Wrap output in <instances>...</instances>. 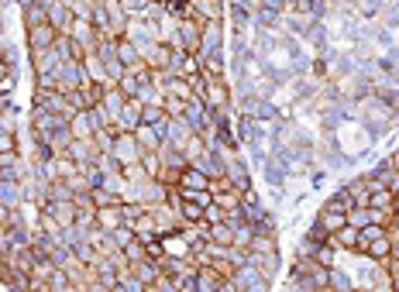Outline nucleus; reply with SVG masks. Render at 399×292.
<instances>
[{"instance_id":"f257e3e1","label":"nucleus","mask_w":399,"mask_h":292,"mask_svg":"<svg viewBox=\"0 0 399 292\" xmlns=\"http://www.w3.org/2000/svg\"><path fill=\"white\" fill-rule=\"evenodd\" d=\"M358 121L368 127V131L375 134V141H379V138H386V134L396 131L399 114L389 107V103H382L375 93H368V96H361L358 100Z\"/></svg>"},{"instance_id":"f03ea898","label":"nucleus","mask_w":399,"mask_h":292,"mask_svg":"<svg viewBox=\"0 0 399 292\" xmlns=\"http://www.w3.org/2000/svg\"><path fill=\"white\" fill-rule=\"evenodd\" d=\"M231 282H234V289L238 292H269L272 289V282L262 275V268L255 265V261H244L234 268V275H231Z\"/></svg>"},{"instance_id":"7ed1b4c3","label":"nucleus","mask_w":399,"mask_h":292,"mask_svg":"<svg viewBox=\"0 0 399 292\" xmlns=\"http://www.w3.org/2000/svg\"><path fill=\"white\" fill-rule=\"evenodd\" d=\"M224 45H227V28H224V21H220V17H217V21H206L203 31H200L197 55L200 59H210V55L224 52Z\"/></svg>"},{"instance_id":"20e7f679","label":"nucleus","mask_w":399,"mask_h":292,"mask_svg":"<svg viewBox=\"0 0 399 292\" xmlns=\"http://www.w3.org/2000/svg\"><path fill=\"white\" fill-rule=\"evenodd\" d=\"M152 210V217H155V227H159V238L162 234H172V231H183L186 227V217H183V210L179 203H172V200H165V203H155Z\"/></svg>"},{"instance_id":"39448f33","label":"nucleus","mask_w":399,"mask_h":292,"mask_svg":"<svg viewBox=\"0 0 399 292\" xmlns=\"http://www.w3.org/2000/svg\"><path fill=\"white\" fill-rule=\"evenodd\" d=\"M224 175H227V182L241 189V193H248V189H255V179H251V162L244 159V155H231L227 162H224Z\"/></svg>"},{"instance_id":"423d86ee","label":"nucleus","mask_w":399,"mask_h":292,"mask_svg":"<svg viewBox=\"0 0 399 292\" xmlns=\"http://www.w3.org/2000/svg\"><path fill=\"white\" fill-rule=\"evenodd\" d=\"M31 107L52 110V114H62V117H73V114H76V110L69 107V100H66L62 89H31Z\"/></svg>"},{"instance_id":"0eeeda50","label":"nucleus","mask_w":399,"mask_h":292,"mask_svg":"<svg viewBox=\"0 0 399 292\" xmlns=\"http://www.w3.org/2000/svg\"><path fill=\"white\" fill-rule=\"evenodd\" d=\"M141 145H138V138H134V131H120L118 138H114V148H111V155L120 162V168L131 166V162H141Z\"/></svg>"},{"instance_id":"6e6552de","label":"nucleus","mask_w":399,"mask_h":292,"mask_svg":"<svg viewBox=\"0 0 399 292\" xmlns=\"http://www.w3.org/2000/svg\"><path fill=\"white\" fill-rule=\"evenodd\" d=\"M55 80H59V89H62V93H73V89H80V83L86 80V69H83L80 59H66V62L55 66Z\"/></svg>"},{"instance_id":"1a4fd4ad","label":"nucleus","mask_w":399,"mask_h":292,"mask_svg":"<svg viewBox=\"0 0 399 292\" xmlns=\"http://www.w3.org/2000/svg\"><path fill=\"white\" fill-rule=\"evenodd\" d=\"M203 103H206L210 110H217V107H234V86L227 83V80L206 83L203 86Z\"/></svg>"},{"instance_id":"9d476101","label":"nucleus","mask_w":399,"mask_h":292,"mask_svg":"<svg viewBox=\"0 0 399 292\" xmlns=\"http://www.w3.org/2000/svg\"><path fill=\"white\" fill-rule=\"evenodd\" d=\"M41 3L48 7V24H52L59 35H69V28H73V21H76L73 7L62 3V0H41Z\"/></svg>"},{"instance_id":"9b49d317","label":"nucleus","mask_w":399,"mask_h":292,"mask_svg":"<svg viewBox=\"0 0 399 292\" xmlns=\"http://www.w3.org/2000/svg\"><path fill=\"white\" fill-rule=\"evenodd\" d=\"M162 141L176 145V148H186V141L193 138V127L186 124V117H165V124H159Z\"/></svg>"},{"instance_id":"f8f14e48","label":"nucleus","mask_w":399,"mask_h":292,"mask_svg":"<svg viewBox=\"0 0 399 292\" xmlns=\"http://www.w3.org/2000/svg\"><path fill=\"white\" fill-rule=\"evenodd\" d=\"M138 124H141V100L138 96H127L111 127H114V134H120V131H134Z\"/></svg>"},{"instance_id":"ddd939ff","label":"nucleus","mask_w":399,"mask_h":292,"mask_svg":"<svg viewBox=\"0 0 399 292\" xmlns=\"http://www.w3.org/2000/svg\"><path fill=\"white\" fill-rule=\"evenodd\" d=\"M183 117H186V124L193 127V131H206V127L214 124V121H210V107L203 103V96H190V100H186Z\"/></svg>"},{"instance_id":"4468645a","label":"nucleus","mask_w":399,"mask_h":292,"mask_svg":"<svg viewBox=\"0 0 399 292\" xmlns=\"http://www.w3.org/2000/svg\"><path fill=\"white\" fill-rule=\"evenodd\" d=\"M69 38H73L76 45H83L86 52H97V42H100V35H97V28H93L90 17H76V21H73Z\"/></svg>"},{"instance_id":"2eb2a0df","label":"nucleus","mask_w":399,"mask_h":292,"mask_svg":"<svg viewBox=\"0 0 399 292\" xmlns=\"http://www.w3.org/2000/svg\"><path fill=\"white\" fill-rule=\"evenodd\" d=\"M138 48H141V59H145L148 69H165L169 59H172V48L165 42H141Z\"/></svg>"},{"instance_id":"dca6fc26","label":"nucleus","mask_w":399,"mask_h":292,"mask_svg":"<svg viewBox=\"0 0 399 292\" xmlns=\"http://www.w3.org/2000/svg\"><path fill=\"white\" fill-rule=\"evenodd\" d=\"M24 38H28V52H35V48H52L59 31L45 21V24H35V28H24Z\"/></svg>"},{"instance_id":"f3484780","label":"nucleus","mask_w":399,"mask_h":292,"mask_svg":"<svg viewBox=\"0 0 399 292\" xmlns=\"http://www.w3.org/2000/svg\"><path fill=\"white\" fill-rule=\"evenodd\" d=\"M162 248H165V254H172V258H190L193 254V244H190V238L183 231L162 234Z\"/></svg>"},{"instance_id":"a211bd4d","label":"nucleus","mask_w":399,"mask_h":292,"mask_svg":"<svg viewBox=\"0 0 399 292\" xmlns=\"http://www.w3.org/2000/svg\"><path fill=\"white\" fill-rule=\"evenodd\" d=\"M83 69H86V80H93V83H100V86L118 83V80H111V76H107V69H104V59H100L97 52H86V55H83Z\"/></svg>"},{"instance_id":"6ab92c4d","label":"nucleus","mask_w":399,"mask_h":292,"mask_svg":"<svg viewBox=\"0 0 399 292\" xmlns=\"http://www.w3.org/2000/svg\"><path fill=\"white\" fill-rule=\"evenodd\" d=\"M69 127H73V134L76 138H93V131H97V114H93V107L90 110H76L73 117H69Z\"/></svg>"},{"instance_id":"aec40b11","label":"nucleus","mask_w":399,"mask_h":292,"mask_svg":"<svg viewBox=\"0 0 399 292\" xmlns=\"http://www.w3.org/2000/svg\"><path fill=\"white\" fill-rule=\"evenodd\" d=\"M28 59H31V69L35 73H55V66L62 62L55 48H35V52H28Z\"/></svg>"},{"instance_id":"412c9836","label":"nucleus","mask_w":399,"mask_h":292,"mask_svg":"<svg viewBox=\"0 0 399 292\" xmlns=\"http://www.w3.org/2000/svg\"><path fill=\"white\" fill-rule=\"evenodd\" d=\"M224 282H227V279H224L214 265H200L197 268V289L200 292H220Z\"/></svg>"},{"instance_id":"4be33fe9","label":"nucleus","mask_w":399,"mask_h":292,"mask_svg":"<svg viewBox=\"0 0 399 292\" xmlns=\"http://www.w3.org/2000/svg\"><path fill=\"white\" fill-rule=\"evenodd\" d=\"M361 254H368L372 261H386L389 254H393V238H389V231H382V234H375L368 244H365V251Z\"/></svg>"},{"instance_id":"5701e85b","label":"nucleus","mask_w":399,"mask_h":292,"mask_svg":"<svg viewBox=\"0 0 399 292\" xmlns=\"http://www.w3.org/2000/svg\"><path fill=\"white\" fill-rule=\"evenodd\" d=\"M330 244L337 251H355V254H358V227H351V224L337 227V231L330 234Z\"/></svg>"},{"instance_id":"b1692460","label":"nucleus","mask_w":399,"mask_h":292,"mask_svg":"<svg viewBox=\"0 0 399 292\" xmlns=\"http://www.w3.org/2000/svg\"><path fill=\"white\" fill-rule=\"evenodd\" d=\"M210 196H214V203H217V207L224 210L227 217H238V210H241V196H244L241 189H234V186H227V189H220V193H210Z\"/></svg>"},{"instance_id":"393cba45","label":"nucleus","mask_w":399,"mask_h":292,"mask_svg":"<svg viewBox=\"0 0 399 292\" xmlns=\"http://www.w3.org/2000/svg\"><path fill=\"white\" fill-rule=\"evenodd\" d=\"M69 155H73L76 162H97V159H100V148H97L93 138H73Z\"/></svg>"},{"instance_id":"a878e982","label":"nucleus","mask_w":399,"mask_h":292,"mask_svg":"<svg viewBox=\"0 0 399 292\" xmlns=\"http://www.w3.org/2000/svg\"><path fill=\"white\" fill-rule=\"evenodd\" d=\"M314 220H317L327 234H334L337 227H344V224H348V213H344V210H334V207H320Z\"/></svg>"},{"instance_id":"bb28decb","label":"nucleus","mask_w":399,"mask_h":292,"mask_svg":"<svg viewBox=\"0 0 399 292\" xmlns=\"http://www.w3.org/2000/svg\"><path fill=\"white\" fill-rule=\"evenodd\" d=\"M21 14H24V28H35L48 21V7L41 0H21Z\"/></svg>"},{"instance_id":"cd10ccee","label":"nucleus","mask_w":399,"mask_h":292,"mask_svg":"<svg viewBox=\"0 0 399 292\" xmlns=\"http://www.w3.org/2000/svg\"><path fill=\"white\" fill-rule=\"evenodd\" d=\"M200 31H203L200 21H193V17H179V35H183V48H186V52H197L200 48Z\"/></svg>"},{"instance_id":"c85d7f7f","label":"nucleus","mask_w":399,"mask_h":292,"mask_svg":"<svg viewBox=\"0 0 399 292\" xmlns=\"http://www.w3.org/2000/svg\"><path fill=\"white\" fill-rule=\"evenodd\" d=\"M0 203H4V207H21V203H24L21 179H0Z\"/></svg>"},{"instance_id":"c756f323","label":"nucleus","mask_w":399,"mask_h":292,"mask_svg":"<svg viewBox=\"0 0 399 292\" xmlns=\"http://www.w3.org/2000/svg\"><path fill=\"white\" fill-rule=\"evenodd\" d=\"M165 200H169V186L162 179H148L145 189H141V203L145 207H155V203H165Z\"/></svg>"},{"instance_id":"7c9ffc66","label":"nucleus","mask_w":399,"mask_h":292,"mask_svg":"<svg viewBox=\"0 0 399 292\" xmlns=\"http://www.w3.org/2000/svg\"><path fill=\"white\" fill-rule=\"evenodd\" d=\"M134 138H138V145H141L145 152H159L162 148V131L152 124H138L134 127Z\"/></svg>"},{"instance_id":"2f4dec72","label":"nucleus","mask_w":399,"mask_h":292,"mask_svg":"<svg viewBox=\"0 0 399 292\" xmlns=\"http://www.w3.org/2000/svg\"><path fill=\"white\" fill-rule=\"evenodd\" d=\"M131 231H134V238H141V241H152V238H159V227H155V217H152V210L145 207V213L131 224Z\"/></svg>"},{"instance_id":"473e14b6","label":"nucleus","mask_w":399,"mask_h":292,"mask_svg":"<svg viewBox=\"0 0 399 292\" xmlns=\"http://www.w3.org/2000/svg\"><path fill=\"white\" fill-rule=\"evenodd\" d=\"M120 224H124V217H120V203L97 207V227H104V231H118Z\"/></svg>"},{"instance_id":"72a5a7b5","label":"nucleus","mask_w":399,"mask_h":292,"mask_svg":"<svg viewBox=\"0 0 399 292\" xmlns=\"http://www.w3.org/2000/svg\"><path fill=\"white\" fill-rule=\"evenodd\" d=\"M327 289H355V279H351V268H344V265H334L330 268V275H327Z\"/></svg>"},{"instance_id":"f704fd0d","label":"nucleus","mask_w":399,"mask_h":292,"mask_svg":"<svg viewBox=\"0 0 399 292\" xmlns=\"http://www.w3.org/2000/svg\"><path fill=\"white\" fill-rule=\"evenodd\" d=\"M344 186H348V193H351V200H355V207H368V196H372V193H368V182H365V172H361V175H355V179H348Z\"/></svg>"},{"instance_id":"c9c22d12","label":"nucleus","mask_w":399,"mask_h":292,"mask_svg":"<svg viewBox=\"0 0 399 292\" xmlns=\"http://www.w3.org/2000/svg\"><path fill=\"white\" fill-rule=\"evenodd\" d=\"M206 152H210V145H206V141L200 138L197 131H193V138H190V141H186V148H183L186 162H190V166H197V162L203 159V155H206Z\"/></svg>"},{"instance_id":"e433bc0d","label":"nucleus","mask_w":399,"mask_h":292,"mask_svg":"<svg viewBox=\"0 0 399 292\" xmlns=\"http://www.w3.org/2000/svg\"><path fill=\"white\" fill-rule=\"evenodd\" d=\"M210 241H217V244H234V224H231V220L210 224Z\"/></svg>"},{"instance_id":"4c0bfd02","label":"nucleus","mask_w":399,"mask_h":292,"mask_svg":"<svg viewBox=\"0 0 399 292\" xmlns=\"http://www.w3.org/2000/svg\"><path fill=\"white\" fill-rule=\"evenodd\" d=\"M255 21H258V28H269V31L286 28V24H282V10H269V7H258V10H255Z\"/></svg>"},{"instance_id":"58836bf2","label":"nucleus","mask_w":399,"mask_h":292,"mask_svg":"<svg viewBox=\"0 0 399 292\" xmlns=\"http://www.w3.org/2000/svg\"><path fill=\"white\" fill-rule=\"evenodd\" d=\"M118 59L124 66H138L141 62V48L131 42V38H118Z\"/></svg>"},{"instance_id":"ea45409f","label":"nucleus","mask_w":399,"mask_h":292,"mask_svg":"<svg viewBox=\"0 0 399 292\" xmlns=\"http://www.w3.org/2000/svg\"><path fill=\"white\" fill-rule=\"evenodd\" d=\"M165 103H141V124H152V127H159L165 124Z\"/></svg>"},{"instance_id":"a19ab883","label":"nucleus","mask_w":399,"mask_h":292,"mask_svg":"<svg viewBox=\"0 0 399 292\" xmlns=\"http://www.w3.org/2000/svg\"><path fill=\"white\" fill-rule=\"evenodd\" d=\"M66 289H73V279H69V272L66 268H52V275H48V292H66Z\"/></svg>"},{"instance_id":"79ce46f5","label":"nucleus","mask_w":399,"mask_h":292,"mask_svg":"<svg viewBox=\"0 0 399 292\" xmlns=\"http://www.w3.org/2000/svg\"><path fill=\"white\" fill-rule=\"evenodd\" d=\"M118 86H120V93H124V96H138V89H141V76H138V73H131V69H124V73H120V80H118Z\"/></svg>"},{"instance_id":"37998d69","label":"nucleus","mask_w":399,"mask_h":292,"mask_svg":"<svg viewBox=\"0 0 399 292\" xmlns=\"http://www.w3.org/2000/svg\"><path fill=\"white\" fill-rule=\"evenodd\" d=\"M393 200H396V193H393V189H375V193L368 196V207H375V210H393Z\"/></svg>"},{"instance_id":"c03bdc74","label":"nucleus","mask_w":399,"mask_h":292,"mask_svg":"<svg viewBox=\"0 0 399 292\" xmlns=\"http://www.w3.org/2000/svg\"><path fill=\"white\" fill-rule=\"evenodd\" d=\"M0 155H21L18 131H0Z\"/></svg>"},{"instance_id":"a18cd8bd","label":"nucleus","mask_w":399,"mask_h":292,"mask_svg":"<svg viewBox=\"0 0 399 292\" xmlns=\"http://www.w3.org/2000/svg\"><path fill=\"white\" fill-rule=\"evenodd\" d=\"M124 179H127V182H138V186H145L152 175H148V168L141 166V162H131V166H124Z\"/></svg>"},{"instance_id":"49530a36","label":"nucleus","mask_w":399,"mask_h":292,"mask_svg":"<svg viewBox=\"0 0 399 292\" xmlns=\"http://www.w3.org/2000/svg\"><path fill=\"white\" fill-rule=\"evenodd\" d=\"M90 196H93V203H97V207H111V203H120V196H118V193H111L107 186H93V189H90Z\"/></svg>"},{"instance_id":"de8ad7c7","label":"nucleus","mask_w":399,"mask_h":292,"mask_svg":"<svg viewBox=\"0 0 399 292\" xmlns=\"http://www.w3.org/2000/svg\"><path fill=\"white\" fill-rule=\"evenodd\" d=\"M172 203H179L183 217H186V224H200V220H203V207L193 203V200H172Z\"/></svg>"},{"instance_id":"09e8293b","label":"nucleus","mask_w":399,"mask_h":292,"mask_svg":"<svg viewBox=\"0 0 399 292\" xmlns=\"http://www.w3.org/2000/svg\"><path fill=\"white\" fill-rule=\"evenodd\" d=\"M138 100H141V103H165L162 89L152 83V80H148V83H141V89H138Z\"/></svg>"},{"instance_id":"8fccbe9b","label":"nucleus","mask_w":399,"mask_h":292,"mask_svg":"<svg viewBox=\"0 0 399 292\" xmlns=\"http://www.w3.org/2000/svg\"><path fill=\"white\" fill-rule=\"evenodd\" d=\"M114 138H118L114 127H97V131H93V141H97L100 152H111V148H114Z\"/></svg>"},{"instance_id":"3c124183","label":"nucleus","mask_w":399,"mask_h":292,"mask_svg":"<svg viewBox=\"0 0 399 292\" xmlns=\"http://www.w3.org/2000/svg\"><path fill=\"white\" fill-rule=\"evenodd\" d=\"M314 258H317L320 265H327V268H334V265H337V248H334L330 241H323V244H320V248H317V254H314Z\"/></svg>"},{"instance_id":"603ef678","label":"nucleus","mask_w":399,"mask_h":292,"mask_svg":"<svg viewBox=\"0 0 399 292\" xmlns=\"http://www.w3.org/2000/svg\"><path fill=\"white\" fill-rule=\"evenodd\" d=\"M348 224L361 231L365 224H372V210H368V207H351V210H348Z\"/></svg>"},{"instance_id":"864d4df0","label":"nucleus","mask_w":399,"mask_h":292,"mask_svg":"<svg viewBox=\"0 0 399 292\" xmlns=\"http://www.w3.org/2000/svg\"><path fill=\"white\" fill-rule=\"evenodd\" d=\"M141 166L148 168V175H152V179H159V175H162V159H159V152H141Z\"/></svg>"},{"instance_id":"5fc2aeb1","label":"nucleus","mask_w":399,"mask_h":292,"mask_svg":"<svg viewBox=\"0 0 399 292\" xmlns=\"http://www.w3.org/2000/svg\"><path fill=\"white\" fill-rule=\"evenodd\" d=\"M124 254H127V261L134 265V261H141V258H148V251H145V241L141 238H134L127 248H124Z\"/></svg>"},{"instance_id":"6e6d98bb","label":"nucleus","mask_w":399,"mask_h":292,"mask_svg":"<svg viewBox=\"0 0 399 292\" xmlns=\"http://www.w3.org/2000/svg\"><path fill=\"white\" fill-rule=\"evenodd\" d=\"M141 213H145V203H120V217H124V224H127V227H131Z\"/></svg>"},{"instance_id":"4d7b16f0","label":"nucleus","mask_w":399,"mask_h":292,"mask_svg":"<svg viewBox=\"0 0 399 292\" xmlns=\"http://www.w3.org/2000/svg\"><path fill=\"white\" fill-rule=\"evenodd\" d=\"M183 110H186V100H179V96H165V114H169V117H183Z\"/></svg>"},{"instance_id":"13d9d810","label":"nucleus","mask_w":399,"mask_h":292,"mask_svg":"<svg viewBox=\"0 0 399 292\" xmlns=\"http://www.w3.org/2000/svg\"><path fill=\"white\" fill-rule=\"evenodd\" d=\"M0 131H18V117H14V107H4V110H0Z\"/></svg>"},{"instance_id":"bf43d9fd","label":"nucleus","mask_w":399,"mask_h":292,"mask_svg":"<svg viewBox=\"0 0 399 292\" xmlns=\"http://www.w3.org/2000/svg\"><path fill=\"white\" fill-rule=\"evenodd\" d=\"M203 220H206V224H217V220H227V213L217 207V203H210V207L203 210Z\"/></svg>"},{"instance_id":"052dcab7","label":"nucleus","mask_w":399,"mask_h":292,"mask_svg":"<svg viewBox=\"0 0 399 292\" xmlns=\"http://www.w3.org/2000/svg\"><path fill=\"white\" fill-rule=\"evenodd\" d=\"M148 3H152V0H120V7H124L127 14H141Z\"/></svg>"},{"instance_id":"680f3d73","label":"nucleus","mask_w":399,"mask_h":292,"mask_svg":"<svg viewBox=\"0 0 399 292\" xmlns=\"http://www.w3.org/2000/svg\"><path fill=\"white\" fill-rule=\"evenodd\" d=\"M330 7H355V0H330Z\"/></svg>"},{"instance_id":"e2e57ef3","label":"nucleus","mask_w":399,"mask_h":292,"mask_svg":"<svg viewBox=\"0 0 399 292\" xmlns=\"http://www.w3.org/2000/svg\"><path fill=\"white\" fill-rule=\"evenodd\" d=\"M4 107H10V96H0V110H4Z\"/></svg>"},{"instance_id":"0e129e2a","label":"nucleus","mask_w":399,"mask_h":292,"mask_svg":"<svg viewBox=\"0 0 399 292\" xmlns=\"http://www.w3.org/2000/svg\"><path fill=\"white\" fill-rule=\"evenodd\" d=\"M4 261H7V251L0 248V265H4Z\"/></svg>"},{"instance_id":"69168bd1","label":"nucleus","mask_w":399,"mask_h":292,"mask_svg":"<svg viewBox=\"0 0 399 292\" xmlns=\"http://www.w3.org/2000/svg\"><path fill=\"white\" fill-rule=\"evenodd\" d=\"M62 3H69V7H73V0H62Z\"/></svg>"},{"instance_id":"338daca9","label":"nucleus","mask_w":399,"mask_h":292,"mask_svg":"<svg viewBox=\"0 0 399 292\" xmlns=\"http://www.w3.org/2000/svg\"><path fill=\"white\" fill-rule=\"evenodd\" d=\"M162 3H176V0H162Z\"/></svg>"}]
</instances>
